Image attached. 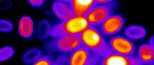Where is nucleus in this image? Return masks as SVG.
I'll use <instances>...</instances> for the list:
<instances>
[{
  "label": "nucleus",
  "mask_w": 154,
  "mask_h": 65,
  "mask_svg": "<svg viewBox=\"0 0 154 65\" xmlns=\"http://www.w3.org/2000/svg\"><path fill=\"white\" fill-rule=\"evenodd\" d=\"M65 1L70 7L74 16L86 17L88 12L96 4L95 0H65Z\"/></svg>",
  "instance_id": "1a4fd4ad"
},
{
  "label": "nucleus",
  "mask_w": 154,
  "mask_h": 65,
  "mask_svg": "<svg viewBox=\"0 0 154 65\" xmlns=\"http://www.w3.org/2000/svg\"><path fill=\"white\" fill-rule=\"evenodd\" d=\"M14 29V24L12 22L6 19H1L0 30L3 32H8Z\"/></svg>",
  "instance_id": "a211bd4d"
},
{
  "label": "nucleus",
  "mask_w": 154,
  "mask_h": 65,
  "mask_svg": "<svg viewBox=\"0 0 154 65\" xmlns=\"http://www.w3.org/2000/svg\"><path fill=\"white\" fill-rule=\"evenodd\" d=\"M107 42L110 49L115 53L127 56H134L136 47L130 39L117 35L111 37Z\"/></svg>",
  "instance_id": "0eeeda50"
},
{
  "label": "nucleus",
  "mask_w": 154,
  "mask_h": 65,
  "mask_svg": "<svg viewBox=\"0 0 154 65\" xmlns=\"http://www.w3.org/2000/svg\"><path fill=\"white\" fill-rule=\"evenodd\" d=\"M100 65H143L138 57L127 56L112 52L102 58Z\"/></svg>",
  "instance_id": "6e6552de"
},
{
  "label": "nucleus",
  "mask_w": 154,
  "mask_h": 65,
  "mask_svg": "<svg viewBox=\"0 0 154 65\" xmlns=\"http://www.w3.org/2000/svg\"><path fill=\"white\" fill-rule=\"evenodd\" d=\"M102 58L81 44L69 55L68 65H100Z\"/></svg>",
  "instance_id": "39448f33"
},
{
  "label": "nucleus",
  "mask_w": 154,
  "mask_h": 65,
  "mask_svg": "<svg viewBox=\"0 0 154 65\" xmlns=\"http://www.w3.org/2000/svg\"><path fill=\"white\" fill-rule=\"evenodd\" d=\"M125 22L126 19L122 14H114L102 22L97 28L105 37L114 36L121 31Z\"/></svg>",
  "instance_id": "423d86ee"
},
{
  "label": "nucleus",
  "mask_w": 154,
  "mask_h": 65,
  "mask_svg": "<svg viewBox=\"0 0 154 65\" xmlns=\"http://www.w3.org/2000/svg\"><path fill=\"white\" fill-rule=\"evenodd\" d=\"M34 31V23L32 17L25 16L21 17L18 24V32L25 39L32 37Z\"/></svg>",
  "instance_id": "f8f14e48"
},
{
  "label": "nucleus",
  "mask_w": 154,
  "mask_h": 65,
  "mask_svg": "<svg viewBox=\"0 0 154 65\" xmlns=\"http://www.w3.org/2000/svg\"><path fill=\"white\" fill-rule=\"evenodd\" d=\"M15 50L14 48L10 46H4L0 49V61L5 62L11 58L14 55Z\"/></svg>",
  "instance_id": "dca6fc26"
},
{
  "label": "nucleus",
  "mask_w": 154,
  "mask_h": 65,
  "mask_svg": "<svg viewBox=\"0 0 154 65\" xmlns=\"http://www.w3.org/2000/svg\"><path fill=\"white\" fill-rule=\"evenodd\" d=\"M51 27L49 22L46 20L41 21L37 27V37L40 40H44L49 36Z\"/></svg>",
  "instance_id": "2eb2a0df"
},
{
  "label": "nucleus",
  "mask_w": 154,
  "mask_h": 65,
  "mask_svg": "<svg viewBox=\"0 0 154 65\" xmlns=\"http://www.w3.org/2000/svg\"><path fill=\"white\" fill-rule=\"evenodd\" d=\"M54 58L49 55H41L38 60L34 62L33 65H54Z\"/></svg>",
  "instance_id": "f3484780"
},
{
  "label": "nucleus",
  "mask_w": 154,
  "mask_h": 65,
  "mask_svg": "<svg viewBox=\"0 0 154 65\" xmlns=\"http://www.w3.org/2000/svg\"><path fill=\"white\" fill-rule=\"evenodd\" d=\"M119 7V2L114 0L104 4H96L86 16L89 26L98 27L108 17L116 13Z\"/></svg>",
  "instance_id": "7ed1b4c3"
},
{
  "label": "nucleus",
  "mask_w": 154,
  "mask_h": 65,
  "mask_svg": "<svg viewBox=\"0 0 154 65\" xmlns=\"http://www.w3.org/2000/svg\"><path fill=\"white\" fill-rule=\"evenodd\" d=\"M112 0H95V2L97 4H104L108 3L111 2Z\"/></svg>",
  "instance_id": "412c9836"
},
{
  "label": "nucleus",
  "mask_w": 154,
  "mask_h": 65,
  "mask_svg": "<svg viewBox=\"0 0 154 65\" xmlns=\"http://www.w3.org/2000/svg\"><path fill=\"white\" fill-rule=\"evenodd\" d=\"M42 55L40 50L38 48H32L27 51L23 55L22 60L25 63L32 64Z\"/></svg>",
  "instance_id": "4468645a"
},
{
  "label": "nucleus",
  "mask_w": 154,
  "mask_h": 65,
  "mask_svg": "<svg viewBox=\"0 0 154 65\" xmlns=\"http://www.w3.org/2000/svg\"><path fill=\"white\" fill-rule=\"evenodd\" d=\"M79 36L82 45L102 58L112 52L105 37L97 27L88 26Z\"/></svg>",
  "instance_id": "f257e3e1"
},
{
  "label": "nucleus",
  "mask_w": 154,
  "mask_h": 65,
  "mask_svg": "<svg viewBox=\"0 0 154 65\" xmlns=\"http://www.w3.org/2000/svg\"><path fill=\"white\" fill-rule=\"evenodd\" d=\"M69 55L65 53H61L54 60V65H68Z\"/></svg>",
  "instance_id": "6ab92c4d"
},
{
  "label": "nucleus",
  "mask_w": 154,
  "mask_h": 65,
  "mask_svg": "<svg viewBox=\"0 0 154 65\" xmlns=\"http://www.w3.org/2000/svg\"><path fill=\"white\" fill-rule=\"evenodd\" d=\"M52 10L61 21H65L73 16L70 7L65 0L54 2L52 5Z\"/></svg>",
  "instance_id": "9b49d317"
},
{
  "label": "nucleus",
  "mask_w": 154,
  "mask_h": 65,
  "mask_svg": "<svg viewBox=\"0 0 154 65\" xmlns=\"http://www.w3.org/2000/svg\"><path fill=\"white\" fill-rule=\"evenodd\" d=\"M154 37L149 38L148 43L140 45L138 49V55L139 59L143 64L152 65L154 61Z\"/></svg>",
  "instance_id": "9d476101"
},
{
  "label": "nucleus",
  "mask_w": 154,
  "mask_h": 65,
  "mask_svg": "<svg viewBox=\"0 0 154 65\" xmlns=\"http://www.w3.org/2000/svg\"><path fill=\"white\" fill-rule=\"evenodd\" d=\"M82 44L79 35H65L54 38L45 45V49L51 52L68 53Z\"/></svg>",
  "instance_id": "20e7f679"
},
{
  "label": "nucleus",
  "mask_w": 154,
  "mask_h": 65,
  "mask_svg": "<svg viewBox=\"0 0 154 65\" xmlns=\"http://www.w3.org/2000/svg\"><path fill=\"white\" fill-rule=\"evenodd\" d=\"M88 26L86 17L73 16L51 27L49 36L55 38L65 35H80Z\"/></svg>",
  "instance_id": "f03ea898"
},
{
  "label": "nucleus",
  "mask_w": 154,
  "mask_h": 65,
  "mask_svg": "<svg viewBox=\"0 0 154 65\" xmlns=\"http://www.w3.org/2000/svg\"><path fill=\"white\" fill-rule=\"evenodd\" d=\"M146 30L142 26L139 25H130L125 31V36L131 39L140 40L145 38L146 35Z\"/></svg>",
  "instance_id": "ddd939ff"
},
{
  "label": "nucleus",
  "mask_w": 154,
  "mask_h": 65,
  "mask_svg": "<svg viewBox=\"0 0 154 65\" xmlns=\"http://www.w3.org/2000/svg\"><path fill=\"white\" fill-rule=\"evenodd\" d=\"M28 3L33 7H41L44 5L45 1L44 0H29Z\"/></svg>",
  "instance_id": "aec40b11"
}]
</instances>
